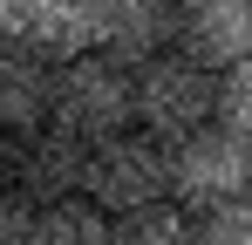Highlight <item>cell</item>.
I'll list each match as a JSON object with an SVG mask.
<instances>
[{
    "label": "cell",
    "instance_id": "cell-1",
    "mask_svg": "<svg viewBox=\"0 0 252 245\" xmlns=\"http://www.w3.org/2000/svg\"><path fill=\"white\" fill-rule=\"evenodd\" d=\"M82 198L102 204L109 218L170 198V143L136 129V122H123L116 136H95L89 143V170H82Z\"/></svg>",
    "mask_w": 252,
    "mask_h": 245
},
{
    "label": "cell",
    "instance_id": "cell-2",
    "mask_svg": "<svg viewBox=\"0 0 252 245\" xmlns=\"http://www.w3.org/2000/svg\"><path fill=\"white\" fill-rule=\"evenodd\" d=\"M129 122L164 136V143L211 122V68H198L177 48H157V55L129 61Z\"/></svg>",
    "mask_w": 252,
    "mask_h": 245
},
{
    "label": "cell",
    "instance_id": "cell-3",
    "mask_svg": "<svg viewBox=\"0 0 252 245\" xmlns=\"http://www.w3.org/2000/svg\"><path fill=\"white\" fill-rule=\"evenodd\" d=\"M48 122L55 129H68V136H116L129 122V61H109V55H68V61H55V102H48Z\"/></svg>",
    "mask_w": 252,
    "mask_h": 245
},
{
    "label": "cell",
    "instance_id": "cell-4",
    "mask_svg": "<svg viewBox=\"0 0 252 245\" xmlns=\"http://www.w3.org/2000/svg\"><path fill=\"white\" fill-rule=\"evenodd\" d=\"M252 191V143L232 136L225 122H198L170 143V204L205 211V204L246 198Z\"/></svg>",
    "mask_w": 252,
    "mask_h": 245
},
{
    "label": "cell",
    "instance_id": "cell-5",
    "mask_svg": "<svg viewBox=\"0 0 252 245\" xmlns=\"http://www.w3.org/2000/svg\"><path fill=\"white\" fill-rule=\"evenodd\" d=\"M170 48L191 55L198 68H232L252 55V0H177Z\"/></svg>",
    "mask_w": 252,
    "mask_h": 245
},
{
    "label": "cell",
    "instance_id": "cell-6",
    "mask_svg": "<svg viewBox=\"0 0 252 245\" xmlns=\"http://www.w3.org/2000/svg\"><path fill=\"white\" fill-rule=\"evenodd\" d=\"M170 21H177V0H95L89 48L109 61H143L170 48Z\"/></svg>",
    "mask_w": 252,
    "mask_h": 245
},
{
    "label": "cell",
    "instance_id": "cell-7",
    "mask_svg": "<svg viewBox=\"0 0 252 245\" xmlns=\"http://www.w3.org/2000/svg\"><path fill=\"white\" fill-rule=\"evenodd\" d=\"M48 102H55V61L34 55L28 41H0V129L14 136L41 129Z\"/></svg>",
    "mask_w": 252,
    "mask_h": 245
},
{
    "label": "cell",
    "instance_id": "cell-8",
    "mask_svg": "<svg viewBox=\"0 0 252 245\" xmlns=\"http://www.w3.org/2000/svg\"><path fill=\"white\" fill-rule=\"evenodd\" d=\"M89 28H95V0H21L14 7V41H28L48 61L82 55Z\"/></svg>",
    "mask_w": 252,
    "mask_h": 245
},
{
    "label": "cell",
    "instance_id": "cell-9",
    "mask_svg": "<svg viewBox=\"0 0 252 245\" xmlns=\"http://www.w3.org/2000/svg\"><path fill=\"white\" fill-rule=\"evenodd\" d=\"M82 170H89V143L68 136V129H28V150H21V184L34 198H75L82 191Z\"/></svg>",
    "mask_w": 252,
    "mask_h": 245
},
{
    "label": "cell",
    "instance_id": "cell-10",
    "mask_svg": "<svg viewBox=\"0 0 252 245\" xmlns=\"http://www.w3.org/2000/svg\"><path fill=\"white\" fill-rule=\"evenodd\" d=\"M28 245H109V211L89 198H48L28 218Z\"/></svg>",
    "mask_w": 252,
    "mask_h": 245
},
{
    "label": "cell",
    "instance_id": "cell-11",
    "mask_svg": "<svg viewBox=\"0 0 252 245\" xmlns=\"http://www.w3.org/2000/svg\"><path fill=\"white\" fill-rule=\"evenodd\" d=\"M109 245H191V211L170 198L123 211V218H109Z\"/></svg>",
    "mask_w": 252,
    "mask_h": 245
},
{
    "label": "cell",
    "instance_id": "cell-12",
    "mask_svg": "<svg viewBox=\"0 0 252 245\" xmlns=\"http://www.w3.org/2000/svg\"><path fill=\"white\" fill-rule=\"evenodd\" d=\"M211 122H225L232 136L252 143V55L211 75Z\"/></svg>",
    "mask_w": 252,
    "mask_h": 245
},
{
    "label": "cell",
    "instance_id": "cell-13",
    "mask_svg": "<svg viewBox=\"0 0 252 245\" xmlns=\"http://www.w3.org/2000/svg\"><path fill=\"white\" fill-rule=\"evenodd\" d=\"M191 245H252V191L191 211Z\"/></svg>",
    "mask_w": 252,
    "mask_h": 245
},
{
    "label": "cell",
    "instance_id": "cell-14",
    "mask_svg": "<svg viewBox=\"0 0 252 245\" xmlns=\"http://www.w3.org/2000/svg\"><path fill=\"white\" fill-rule=\"evenodd\" d=\"M28 204H14V198H0V245H28Z\"/></svg>",
    "mask_w": 252,
    "mask_h": 245
},
{
    "label": "cell",
    "instance_id": "cell-15",
    "mask_svg": "<svg viewBox=\"0 0 252 245\" xmlns=\"http://www.w3.org/2000/svg\"><path fill=\"white\" fill-rule=\"evenodd\" d=\"M14 7L21 0H0V41H14Z\"/></svg>",
    "mask_w": 252,
    "mask_h": 245
}]
</instances>
